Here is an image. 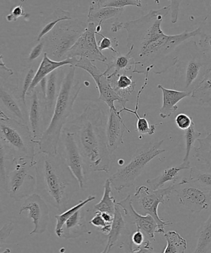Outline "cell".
Returning a JSON list of instances; mask_svg holds the SVG:
<instances>
[{"mask_svg":"<svg viewBox=\"0 0 211 253\" xmlns=\"http://www.w3.org/2000/svg\"><path fill=\"white\" fill-rule=\"evenodd\" d=\"M190 166H187L182 163V165L173 167L168 168L163 171L162 173L157 177L154 178H149L146 180L149 187L152 190H158L160 189L166 183L168 182H173L175 183L177 182L181 171L183 170L190 169Z\"/></svg>","mask_w":211,"mask_h":253,"instance_id":"d4e9b609","label":"cell"},{"mask_svg":"<svg viewBox=\"0 0 211 253\" xmlns=\"http://www.w3.org/2000/svg\"><path fill=\"white\" fill-rule=\"evenodd\" d=\"M99 36L103 37V39L98 43L99 48L101 52L106 49H110L113 53L117 54L120 52L116 50L119 44V42L116 37H108L103 36L101 33L98 34Z\"/></svg>","mask_w":211,"mask_h":253,"instance_id":"60d3db41","label":"cell"},{"mask_svg":"<svg viewBox=\"0 0 211 253\" xmlns=\"http://www.w3.org/2000/svg\"><path fill=\"white\" fill-rule=\"evenodd\" d=\"M106 69L104 72V73L107 74L111 69L114 68L115 71L112 74H117L126 73V72L131 70L133 66V73H134L137 69L139 64L134 58L131 51L128 50V53L126 54L119 53L116 54L111 61L106 64Z\"/></svg>","mask_w":211,"mask_h":253,"instance_id":"4316f807","label":"cell"},{"mask_svg":"<svg viewBox=\"0 0 211 253\" xmlns=\"http://www.w3.org/2000/svg\"><path fill=\"white\" fill-rule=\"evenodd\" d=\"M35 74H36V73H35L33 69H30L28 72H27L26 77H25L24 78L23 85H22V88L20 97H21L22 103H23V105L25 106V107L26 106V95L27 93H28L30 87H31L32 81L34 80Z\"/></svg>","mask_w":211,"mask_h":253,"instance_id":"7bdbcfd3","label":"cell"},{"mask_svg":"<svg viewBox=\"0 0 211 253\" xmlns=\"http://www.w3.org/2000/svg\"><path fill=\"white\" fill-rule=\"evenodd\" d=\"M164 237L167 245L163 253H184L187 249V242L177 232L168 231Z\"/></svg>","mask_w":211,"mask_h":253,"instance_id":"e575fe53","label":"cell"},{"mask_svg":"<svg viewBox=\"0 0 211 253\" xmlns=\"http://www.w3.org/2000/svg\"><path fill=\"white\" fill-rule=\"evenodd\" d=\"M72 17L70 12L64 11L63 9L58 8L49 16L46 21L43 28L41 30L38 36H37V42H40L46 35L51 32L57 24L61 21H68L71 20Z\"/></svg>","mask_w":211,"mask_h":253,"instance_id":"f546056e","label":"cell"},{"mask_svg":"<svg viewBox=\"0 0 211 253\" xmlns=\"http://www.w3.org/2000/svg\"><path fill=\"white\" fill-rule=\"evenodd\" d=\"M122 210L126 222L135 225L136 229L140 230L150 241H155V234L158 231L157 222L151 215H142L136 211L131 200V196L128 195L125 199L117 203Z\"/></svg>","mask_w":211,"mask_h":253,"instance_id":"2e32d148","label":"cell"},{"mask_svg":"<svg viewBox=\"0 0 211 253\" xmlns=\"http://www.w3.org/2000/svg\"><path fill=\"white\" fill-rule=\"evenodd\" d=\"M99 7H115L123 8L126 6L142 7L141 0H97L93 1Z\"/></svg>","mask_w":211,"mask_h":253,"instance_id":"f35d334b","label":"cell"},{"mask_svg":"<svg viewBox=\"0 0 211 253\" xmlns=\"http://www.w3.org/2000/svg\"><path fill=\"white\" fill-rule=\"evenodd\" d=\"M28 211V215L33 221L34 228L30 235L42 234L47 230L50 217L48 204L36 193L29 196L20 208L19 214Z\"/></svg>","mask_w":211,"mask_h":253,"instance_id":"9a60e30c","label":"cell"},{"mask_svg":"<svg viewBox=\"0 0 211 253\" xmlns=\"http://www.w3.org/2000/svg\"><path fill=\"white\" fill-rule=\"evenodd\" d=\"M34 168L33 164L24 159L7 160L6 176L1 185L16 202L29 197L36 191V177L31 173Z\"/></svg>","mask_w":211,"mask_h":253,"instance_id":"9c48e42d","label":"cell"},{"mask_svg":"<svg viewBox=\"0 0 211 253\" xmlns=\"http://www.w3.org/2000/svg\"><path fill=\"white\" fill-rule=\"evenodd\" d=\"M174 188L173 184L167 188L152 190L146 186H140L136 187L135 194L131 196L136 211L142 215H151L155 219L158 225V234H165V227L172 224V222L161 219L158 214V208L159 205L169 202Z\"/></svg>","mask_w":211,"mask_h":253,"instance_id":"30bf717a","label":"cell"},{"mask_svg":"<svg viewBox=\"0 0 211 253\" xmlns=\"http://www.w3.org/2000/svg\"><path fill=\"white\" fill-rule=\"evenodd\" d=\"M107 120L100 106L88 105L66 127L74 134L88 173H108L115 163V156L109 151L106 144Z\"/></svg>","mask_w":211,"mask_h":253,"instance_id":"7a4b0ae2","label":"cell"},{"mask_svg":"<svg viewBox=\"0 0 211 253\" xmlns=\"http://www.w3.org/2000/svg\"><path fill=\"white\" fill-rule=\"evenodd\" d=\"M201 136H202V133L196 129L194 122L192 123L189 128L185 130V155L184 158H183L182 163L187 166H190V156L191 151L193 148H195L196 141H198V139L200 138Z\"/></svg>","mask_w":211,"mask_h":253,"instance_id":"d590c367","label":"cell"},{"mask_svg":"<svg viewBox=\"0 0 211 253\" xmlns=\"http://www.w3.org/2000/svg\"><path fill=\"white\" fill-rule=\"evenodd\" d=\"M91 233L87 227L85 213L82 208L66 220L62 230L61 238L74 239Z\"/></svg>","mask_w":211,"mask_h":253,"instance_id":"ffe728a7","label":"cell"},{"mask_svg":"<svg viewBox=\"0 0 211 253\" xmlns=\"http://www.w3.org/2000/svg\"><path fill=\"white\" fill-rule=\"evenodd\" d=\"M78 60V59L73 58L64 59V60L61 61H53L49 58L47 53H44L43 59H42L39 68L37 69L36 74H35L34 80L32 81V85L27 95H31L32 91L38 85V84L41 83L42 80L47 78L53 72L64 66H74Z\"/></svg>","mask_w":211,"mask_h":253,"instance_id":"d6986e66","label":"cell"},{"mask_svg":"<svg viewBox=\"0 0 211 253\" xmlns=\"http://www.w3.org/2000/svg\"><path fill=\"white\" fill-rule=\"evenodd\" d=\"M74 68H78L87 72L95 82L97 88L99 92V100L103 101L108 106L109 110H113L115 113H118L119 111L115 108V102L117 101L121 104L122 107H126V104L128 102L127 98L120 97L117 93L114 91L109 83L107 78V74L102 73L98 67L94 65L93 62L89 59L81 58H79L77 63L74 65Z\"/></svg>","mask_w":211,"mask_h":253,"instance_id":"7c38bea8","label":"cell"},{"mask_svg":"<svg viewBox=\"0 0 211 253\" xmlns=\"http://www.w3.org/2000/svg\"><path fill=\"white\" fill-rule=\"evenodd\" d=\"M191 181L198 183L205 189L211 193V172L208 170L200 169L197 167L190 169L189 178Z\"/></svg>","mask_w":211,"mask_h":253,"instance_id":"8d00e7d4","label":"cell"},{"mask_svg":"<svg viewBox=\"0 0 211 253\" xmlns=\"http://www.w3.org/2000/svg\"><path fill=\"white\" fill-rule=\"evenodd\" d=\"M107 78L111 87L120 97L126 98L135 91L136 83L133 76L126 75V73L107 74Z\"/></svg>","mask_w":211,"mask_h":253,"instance_id":"484cf974","label":"cell"},{"mask_svg":"<svg viewBox=\"0 0 211 253\" xmlns=\"http://www.w3.org/2000/svg\"><path fill=\"white\" fill-rule=\"evenodd\" d=\"M198 243L192 253H208L211 247V214L203 222L197 233Z\"/></svg>","mask_w":211,"mask_h":253,"instance_id":"4dcf8cb0","label":"cell"},{"mask_svg":"<svg viewBox=\"0 0 211 253\" xmlns=\"http://www.w3.org/2000/svg\"><path fill=\"white\" fill-rule=\"evenodd\" d=\"M89 9L88 21L89 23L93 22L98 24V26H102L104 23L108 21L114 20L118 21L124 11L123 8H115V7H99L92 2Z\"/></svg>","mask_w":211,"mask_h":253,"instance_id":"cb8c5ba5","label":"cell"},{"mask_svg":"<svg viewBox=\"0 0 211 253\" xmlns=\"http://www.w3.org/2000/svg\"><path fill=\"white\" fill-rule=\"evenodd\" d=\"M124 24L122 22H115L111 25V31L113 32H117L120 30L123 29Z\"/></svg>","mask_w":211,"mask_h":253,"instance_id":"db71d44e","label":"cell"},{"mask_svg":"<svg viewBox=\"0 0 211 253\" xmlns=\"http://www.w3.org/2000/svg\"><path fill=\"white\" fill-rule=\"evenodd\" d=\"M192 97L202 104L211 101V69L199 88L192 93Z\"/></svg>","mask_w":211,"mask_h":253,"instance_id":"74e56055","label":"cell"},{"mask_svg":"<svg viewBox=\"0 0 211 253\" xmlns=\"http://www.w3.org/2000/svg\"><path fill=\"white\" fill-rule=\"evenodd\" d=\"M60 86L58 85V70L54 71L47 77L46 95L44 98L45 111L47 118L53 115L54 106Z\"/></svg>","mask_w":211,"mask_h":253,"instance_id":"83f0119b","label":"cell"},{"mask_svg":"<svg viewBox=\"0 0 211 253\" xmlns=\"http://www.w3.org/2000/svg\"><path fill=\"white\" fill-rule=\"evenodd\" d=\"M95 214V216L93 217L89 223L93 226L98 228L104 235H108L110 232L111 224H108L104 220L101 212L96 211Z\"/></svg>","mask_w":211,"mask_h":253,"instance_id":"b9f144b4","label":"cell"},{"mask_svg":"<svg viewBox=\"0 0 211 253\" xmlns=\"http://www.w3.org/2000/svg\"><path fill=\"white\" fill-rule=\"evenodd\" d=\"M111 184L110 180L106 179L104 185V195L101 200L98 204L94 206L96 211L100 212H108L114 215L117 203L112 195Z\"/></svg>","mask_w":211,"mask_h":253,"instance_id":"1f68e13d","label":"cell"},{"mask_svg":"<svg viewBox=\"0 0 211 253\" xmlns=\"http://www.w3.org/2000/svg\"><path fill=\"white\" fill-rule=\"evenodd\" d=\"M170 11V5L151 10L145 16L124 24L123 29L127 32L128 50L138 66L143 68L140 74L146 75L148 72L157 75L165 73L177 64L178 47L202 34L201 27L174 36L163 33L161 24Z\"/></svg>","mask_w":211,"mask_h":253,"instance_id":"6da1fadb","label":"cell"},{"mask_svg":"<svg viewBox=\"0 0 211 253\" xmlns=\"http://www.w3.org/2000/svg\"><path fill=\"white\" fill-rule=\"evenodd\" d=\"M130 237L133 245L136 247H140L142 245L147 239L144 233L139 229H136L135 231L131 233Z\"/></svg>","mask_w":211,"mask_h":253,"instance_id":"7dc6e473","label":"cell"},{"mask_svg":"<svg viewBox=\"0 0 211 253\" xmlns=\"http://www.w3.org/2000/svg\"><path fill=\"white\" fill-rule=\"evenodd\" d=\"M0 70H1V78L2 76H6V79L13 75L14 72L12 69L7 68L6 64L4 63L3 59L1 54L0 57Z\"/></svg>","mask_w":211,"mask_h":253,"instance_id":"816d5d0a","label":"cell"},{"mask_svg":"<svg viewBox=\"0 0 211 253\" xmlns=\"http://www.w3.org/2000/svg\"><path fill=\"white\" fill-rule=\"evenodd\" d=\"M96 35V24L91 22L88 24L86 31L79 37L76 43L66 53L65 59L79 57V58H86L92 62L107 63V58L99 48Z\"/></svg>","mask_w":211,"mask_h":253,"instance_id":"5bb4252c","label":"cell"},{"mask_svg":"<svg viewBox=\"0 0 211 253\" xmlns=\"http://www.w3.org/2000/svg\"><path fill=\"white\" fill-rule=\"evenodd\" d=\"M102 217L106 223L108 224H112L114 219V215L110 214L108 212H101Z\"/></svg>","mask_w":211,"mask_h":253,"instance_id":"f5cc1de1","label":"cell"},{"mask_svg":"<svg viewBox=\"0 0 211 253\" xmlns=\"http://www.w3.org/2000/svg\"><path fill=\"white\" fill-rule=\"evenodd\" d=\"M12 230V224L11 222L7 223L1 229V244L2 242L8 238Z\"/></svg>","mask_w":211,"mask_h":253,"instance_id":"f907efd6","label":"cell"},{"mask_svg":"<svg viewBox=\"0 0 211 253\" xmlns=\"http://www.w3.org/2000/svg\"><path fill=\"white\" fill-rule=\"evenodd\" d=\"M16 89L9 84L1 83L0 85V99L5 108L17 120L26 123L24 111L20 105V101L16 95Z\"/></svg>","mask_w":211,"mask_h":253,"instance_id":"44dd1931","label":"cell"},{"mask_svg":"<svg viewBox=\"0 0 211 253\" xmlns=\"http://www.w3.org/2000/svg\"><path fill=\"white\" fill-rule=\"evenodd\" d=\"M111 250H109L107 247H106L105 249L104 250L103 252H102L101 253H110Z\"/></svg>","mask_w":211,"mask_h":253,"instance_id":"11a10c76","label":"cell"},{"mask_svg":"<svg viewBox=\"0 0 211 253\" xmlns=\"http://www.w3.org/2000/svg\"><path fill=\"white\" fill-rule=\"evenodd\" d=\"M193 123V118L186 115L181 113L175 118V123L178 127L182 130H187L192 126Z\"/></svg>","mask_w":211,"mask_h":253,"instance_id":"f6af8a7d","label":"cell"},{"mask_svg":"<svg viewBox=\"0 0 211 253\" xmlns=\"http://www.w3.org/2000/svg\"><path fill=\"white\" fill-rule=\"evenodd\" d=\"M198 44L200 48L211 58V34L202 32Z\"/></svg>","mask_w":211,"mask_h":253,"instance_id":"ee69618b","label":"cell"},{"mask_svg":"<svg viewBox=\"0 0 211 253\" xmlns=\"http://www.w3.org/2000/svg\"><path fill=\"white\" fill-rule=\"evenodd\" d=\"M75 73L76 68L69 66L64 74L51 122L39 140V153L54 155L58 153L64 126L69 123L74 103L82 88L81 81L76 79Z\"/></svg>","mask_w":211,"mask_h":253,"instance_id":"277c9868","label":"cell"},{"mask_svg":"<svg viewBox=\"0 0 211 253\" xmlns=\"http://www.w3.org/2000/svg\"><path fill=\"white\" fill-rule=\"evenodd\" d=\"M30 95L31 98L29 115L30 128L35 140L38 143L45 131L44 122L46 111L44 100L41 91L36 89Z\"/></svg>","mask_w":211,"mask_h":253,"instance_id":"ac0fdd59","label":"cell"},{"mask_svg":"<svg viewBox=\"0 0 211 253\" xmlns=\"http://www.w3.org/2000/svg\"><path fill=\"white\" fill-rule=\"evenodd\" d=\"M95 196L89 195L85 200H81L78 204L73 206V207L69 208L66 211L61 213L60 214L56 215L54 217L56 220V224L55 227V233L57 237L61 238L62 235V230H63V227L68 218L73 215L74 213H75L78 211L80 210L82 208H83L87 204L89 203L93 202V201L96 200Z\"/></svg>","mask_w":211,"mask_h":253,"instance_id":"836d02e7","label":"cell"},{"mask_svg":"<svg viewBox=\"0 0 211 253\" xmlns=\"http://www.w3.org/2000/svg\"><path fill=\"white\" fill-rule=\"evenodd\" d=\"M174 192L180 204L191 212L199 213L210 207L211 193L188 178L176 183Z\"/></svg>","mask_w":211,"mask_h":253,"instance_id":"8fae6325","label":"cell"},{"mask_svg":"<svg viewBox=\"0 0 211 253\" xmlns=\"http://www.w3.org/2000/svg\"><path fill=\"white\" fill-rule=\"evenodd\" d=\"M31 128L26 123L0 113V155L7 160L24 159L36 165V146Z\"/></svg>","mask_w":211,"mask_h":253,"instance_id":"8992f818","label":"cell"},{"mask_svg":"<svg viewBox=\"0 0 211 253\" xmlns=\"http://www.w3.org/2000/svg\"><path fill=\"white\" fill-rule=\"evenodd\" d=\"M126 223L122 210L118 205H116L110 232L107 235L108 241L106 246L108 248L109 250H111L113 249L116 243L118 241L122 235L123 232L126 230Z\"/></svg>","mask_w":211,"mask_h":253,"instance_id":"f1b7e54d","label":"cell"},{"mask_svg":"<svg viewBox=\"0 0 211 253\" xmlns=\"http://www.w3.org/2000/svg\"><path fill=\"white\" fill-rule=\"evenodd\" d=\"M164 140L144 144L134 153L130 162L123 168L118 169L111 175L110 180L111 187L118 193L125 188L132 187L136 178L141 175L146 166L153 159L166 151L161 148Z\"/></svg>","mask_w":211,"mask_h":253,"instance_id":"52a82bcc","label":"cell"},{"mask_svg":"<svg viewBox=\"0 0 211 253\" xmlns=\"http://www.w3.org/2000/svg\"><path fill=\"white\" fill-rule=\"evenodd\" d=\"M211 58L198 46L194 40L185 42L178 48L173 88L193 93L210 73Z\"/></svg>","mask_w":211,"mask_h":253,"instance_id":"5b68a950","label":"cell"},{"mask_svg":"<svg viewBox=\"0 0 211 253\" xmlns=\"http://www.w3.org/2000/svg\"><path fill=\"white\" fill-rule=\"evenodd\" d=\"M24 1H22L21 4H19L18 6L14 7V8L12 9L11 13L7 15L6 17L7 22L16 21L17 19L19 18V17L26 15L23 6H22V3H23Z\"/></svg>","mask_w":211,"mask_h":253,"instance_id":"bcb514c9","label":"cell"},{"mask_svg":"<svg viewBox=\"0 0 211 253\" xmlns=\"http://www.w3.org/2000/svg\"><path fill=\"white\" fill-rule=\"evenodd\" d=\"M43 51H44V44L43 42L41 41L32 49L27 59H28V61L30 62L34 61L35 59L38 58L39 57L41 56Z\"/></svg>","mask_w":211,"mask_h":253,"instance_id":"c3c4849f","label":"cell"},{"mask_svg":"<svg viewBox=\"0 0 211 253\" xmlns=\"http://www.w3.org/2000/svg\"><path fill=\"white\" fill-rule=\"evenodd\" d=\"M61 143V151L58 153L78 180L82 189L85 184L88 172L83 156L74 138V134L64 128L62 133Z\"/></svg>","mask_w":211,"mask_h":253,"instance_id":"4fadbf2b","label":"cell"},{"mask_svg":"<svg viewBox=\"0 0 211 253\" xmlns=\"http://www.w3.org/2000/svg\"><path fill=\"white\" fill-rule=\"evenodd\" d=\"M125 130L130 133V130L121 118L120 111L115 113L113 110H109L106 126V137L107 147L111 153L114 154L116 149L123 145Z\"/></svg>","mask_w":211,"mask_h":253,"instance_id":"e0dca14e","label":"cell"},{"mask_svg":"<svg viewBox=\"0 0 211 253\" xmlns=\"http://www.w3.org/2000/svg\"><path fill=\"white\" fill-rule=\"evenodd\" d=\"M199 146L195 148V157L211 172V131L205 138L198 140Z\"/></svg>","mask_w":211,"mask_h":253,"instance_id":"d6a6232c","label":"cell"},{"mask_svg":"<svg viewBox=\"0 0 211 253\" xmlns=\"http://www.w3.org/2000/svg\"><path fill=\"white\" fill-rule=\"evenodd\" d=\"M133 246L130 235L127 239L122 242L120 247L123 248L125 253H158L155 252L150 240L148 239H146L145 242L141 246L136 247L135 249H134Z\"/></svg>","mask_w":211,"mask_h":253,"instance_id":"ab89813d","label":"cell"},{"mask_svg":"<svg viewBox=\"0 0 211 253\" xmlns=\"http://www.w3.org/2000/svg\"><path fill=\"white\" fill-rule=\"evenodd\" d=\"M158 88L162 90L163 93V104L159 110V115L162 119L170 117L178 110V103L192 95L190 93L170 90L161 85H158Z\"/></svg>","mask_w":211,"mask_h":253,"instance_id":"7402d4cb","label":"cell"},{"mask_svg":"<svg viewBox=\"0 0 211 253\" xmlns=\"http://www.w3.org/2000/svg\"><path fill=\"white\" fill-rule=\"evenodd\" d=\"M39 153L35 165V193L59 211H66L73 204L74 195L81 189L78 180L59 153Z\"/></svg>","mask_w":211,"mask_h":253,"instance_id":"3957f363","label":"cell"},{"mask_svg":"<svg viewBox=\"0 0 211 253\" xmlns=\"http://www.w3.org/2000/svg\"><path fill=\"white\" fill-rule=\"evenodd\" d=\"M88 25L79 19L59 22L42 39L44 44V53L52 60H64L66 53L86 31Z\"/></svg>","mask_w":211,"mask_h":253,"instance_id":"ba28073f","label":"cell"},{"mask_svg":"<svg viewBox=\"0 0 211 253\" xmlns=\"http://www.w3.org/2000/svg\"><path fill=\"white\" fill-rule=\"evenodd\" d=\"M150 73V72H148V73L146 74L145 83H144L142 87H141L140 90L138 91L137 97H136V103L135 110H130V109L124 107L119 111H120V114L122 113L123 111H126V112L133 114V115L136 116V118H137V123H136V131H137L139 133L143 134V135H152L155 133L156 126L162 125V123H161L155 124V125H150L146 118V116H147V114L145 113V115H144V117L141 118L138 113L139 108H140V96L141 94L143 92V91L145 90L146 86H148V78Z\"/></svg>","mask_w":211,"mask_h":253,"instance_id":"603a6c76","label":"cell"},{"mask_svg":"<svg viewBox=\"0 0 211 253\" xmlns=\"http://www.w3.org/2000/svg\"><path fill=\"white\" fill-rule=\"evenodd\" d=\"M182 1H171V22L172 23H177L178 12H179V6Z\"/></svg>","mask_w":211,"mask_h":253,"instance_id":"681fc988","label":"cell"}]
</instances>
